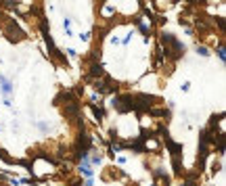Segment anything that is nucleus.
<instances>
[{"label": "nucleus", "instance_id": "obj_1", "mask_svg": "<svg viewBox=\"0 0 226 186\" xmlns=\"http://www.w3.org/2000/svg\"><path fill=\"white\" fill-rule=\"evenodd\" d=\"M161 42L166 44V52H168L170 56H174V59L180 56L182 52H184V46H182L172 34H163V36H161Z\"/></svg>", "mask_w": 226, "mask_h": 186}, {"label": "nucleus", "instance_id": "obj_2", "mask_svg": "<svg viewBox=\"0 0 226 186\" xmlns=\"http://www.w3.org/2000/svg\"><path fill=\"white\" fill-rule=\"evenodd\" d=\"M90 75H103V69H101V65H94V67H92Z\"/></svg>", "mask_w": 226, "mask_h": 186}]
</instances>
